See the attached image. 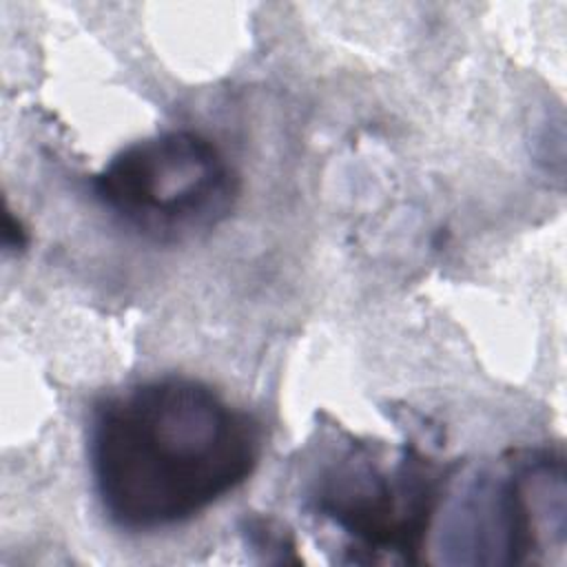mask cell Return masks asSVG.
Wrapping results in <instances>:
<instances>
[{
	"instance_id": "obj_1",
	"label": "cell",
	"mask_w": 567,
	"mask_h": 567,
	"mask_svg": "<svg viewBox=\"0 0 567 567\" xmlns=\"http://www.w3.org/2000/svg\"><path fill=\"white\" fill-rule=\"evenodd\" d=\"M259 456L255 421L184 377L144 381L106 399L89 434L100 507L131 534L206 512L248 481Z\"/></svg>"
},
{
	"instance_id": "obj_2",
	"label": "cell",
	"mask_w": 567,
	"mask_h": 567,
	"mask_svg": "<svg viewBox=\"0 0 567 567\" xmlns=\"http://www.w3.org/2000/svg\"><path fill=\"white\" fill-rule=\"evenodd\" d=\"M239 182L202 133L166 131L128 144L93 177L100 204L144 239L173 244L215 228Z\"/></svg>"
},
{
	"instance_id": "obj_3",
	"label": "cell",
	"mask_w": 567,
	"mask_h": 567,
	"mask_svg": "<svg viewBox=\"0 0 567 567\" xmlns=\"http://www.w3.org/2000/svg\"><path fill=\"white\" fill-rule=\"evenodd\" d=\"M441 470L416 450H403L388 472L368 447L328 465L315 487V507L354 540V549L416 560L445 483Z\"/></svg>"
}]
</instances>
